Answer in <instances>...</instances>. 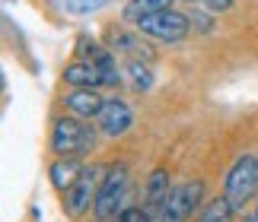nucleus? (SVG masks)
<instances>
[{
  "mask_svg": "<svg viewBox=\"0 0 258 222\" xmlns=\"http://www.w3.org/2000/svg\"><path fill=\"white\" fill-rule=\"evenodd\" d=\"M96 143H99V134L83 118L64 115L51 124V149L64 159H80L86 153H93Z\"/></svg>",
  "mask_w": 258,
  "mask_h": 222,
  "instance_id": "1",
  "label": "nucleus"
},
{
  "mask_svg": "<svg viewBox=\"0 0 258 222\" xmlns=\"http://www.w3.org/2000/svg\"><path fill=\"white\" fill-rule=\"evenodd\" d=\"M223 197L236 213H245V206L258 200V156L245 153L230 165L223 178Z\"/></svg>",
  "mask_w": 258,
  "mask_h": 222,
  "instance_id": "2",
  "label": "nucleus"
},
{
  "mask_svg": "<svg viewBox=\"0 0 258 222\" xmlns=\"http://www.w3.org/2000/svg\"><path fill=\"white\" fill-rule=\"evenodd\" d=\"M127 190H131V168H127V165L105 168V178H102V184H99L96 206H93L96 222H112V219H118V213L124 209Z\"/></svg>",
  "mask_w": 258,
  "mask_h": 222,
  "instance_id": "3",
  "label": "nucleus"
},
{
  "mask_svg": "<svg viewBox=\"0 0 258 222\" xmlns=\"http://www.w3.org/2000/svg\"><path fill=\"white\" fill-rule=\"evenodd\" d=\"M137 32L144 38H150V42H160V45H178L191 32V16L178 13V10H160V13L141 19Z\"/></svg>",
  "mask_w": 258,
  "mask_h": 222,
  "instance_id": "4",
  "label": "nucleus"
},
{
  "mask_svg": "<svg viewBox=\"0 0 258 222\" xmlns=\"http://www.w3.org/2000/svg\"><path fill=\"white\" fill-rule=\"evenodd\" d=\"M201 206H204V181H182L172 187L156 222H188L195 213H201Z\"/></svg>",
  "mask_w": 258,
  "mask_h": 222,
  "instance_id": "5",
  "label": "nucleus"
},
{
  "mask_svg": "<svg viewBox=\"0 0 258 222\" xmlns=\"http://www.w3.org/2000/svg\"><path fill=\"white\" fill-rule=\"evenodd\" d=\"M102 178H105V168L86 165L80 171V178L64 190V209H67V216H71V219H80L89 206H96V194H99Z\"/></svg>",
  "mask_w": 258,
  "mask_h": 222,
  "instance_id": "6",
  "label": "nucleus"
},
{
  "mask_svg": "<svg viewBox=\"0 0 258 222\" xmlns=\"http://www.w3.org/2000/svg\"><path fill=\"white\" fill-rule=\"evenodd\" d=\"M96 124H99V134L108 137V140L124 137L134 124V108L127 105L124 98H105V108L99 111Z\"/></svg>",
  "mask_w": 258,
  "mask_h": 222,
  "instance_id": "7",
  "label": "nucleus"
},
{
  "mask_svg": "<svg viewBox=\"0 0 258 222\" xmlns=\"http://www.w3.org/2000/svg\"><path fill=\"white\" fill-rule=\"evenodd\" d=\"M172 178H169V171L166 168H153L150 171V178H147V184H144V200H141V206H144V213L150 216L153 222L160 219L163 213V206H166V200H169L172 194Z\"/></svg>",
  "mask_w": 258,
  "mask_h": 222,
  "instance_id": "8",
  "label": "nucleus"
},
{
  "mask_svg": "<svg viewBox=\"0 0 258 222\" xmlns=\"http://www.w3.org/2000/svg\"><path fill=\"white\" fill-rule=\"evenodd\" d=\"M147 42H150V38L134 35V32H127V29H118V26H112L108 35H105V45L112 48L115 54H124L127 60H153V51L147 48Z\"/></svg>",
  "mask_w": 258,
  "mask_h": 222,
  "instance_id": "9",
  "label": "nucleus"
},
{
  "mask_svg": "<svg viewBox=\"0 0 258 222\" xmlns=\"http://www.w3.org/2000/svg\"><path fill=\"white\" fill-rule=\"evenodd\" d=\"M64 108H67V115H74V118L93 121V118H99V111L105 108V98L99 95L96 89H71V92L64 95Z\"/></svg>",
  "mask_w": 258,
  "mask_h": 222,
  "instance_id": "10",
  "label": "nucleus"
},
{
  "mask_svg": "<svg viewBox=\"0 0 258 222\" xmlns=\"http://www.w3.org/2000/svg\"><path fill=\"white\" fill-rule=\"evenodd\" d=\"M64 83L71 89H99V86H105V76H102V70L96 64H89V60H74V64L64 70Z\"/></svg>",
  "mask_w": 258,
  "mask_h": 222,
  "instance_id": "11",
  "label": "nucleus"
},
{
  "mask_svg": "<svg viewBox=\"0 0 258 222\" xmlns=\"http://www.w3.org/2000/svg\"><path fill=\"white\" fill-rule=\"evenodd\" d=\"M86 165L80 162V159H64V156H57L51 165H48V181H51V187H57L64 194L67 187L74 184L77 178H80V171H83Z\"/></svg>",
  "mask_w": 258,
  "mask_h": 222,
  "instance_id": "12",
  "label": "nucleus"
},
{
  "mask_svg": "<svg viewBox=\"0 0 258 222\" xmlns=\"http://www.w3.org/2000/svg\"><path fill=\"white\" fill-rule=\"evenodd\" d=\"M160 10H172V0H127L124 10H121V19L137 26L141 19L160 13Z\"/></svg>",
  "mask_w": 258,
  "mask_h": 222,
  "instance_id": "13",
  "label": "nucleus"
},
{
  "mask_svg": "<svg viewBox=\"0 0 258 222\" xmlns=\"http://www.w3.org/2000/svg\"><path fill=\"white\" fill-rule=\"evenodd\" d=\"M48 4L61 16H93L99 10H105L112 0H48Z\"/></svg>",
  "mask_w": 258,
  "mask_h": 222,
  "instance_id": "14",
  "label": "nucleus"
},
{
  "mask_svg": "<svg viewBox=\"0 0 258 222\" xmlns=\"http://www.w3.org/2000/svg\"><path fill=\"white\" fill-rule=\"evenodd\" d=\"M233 219H236V209L230 206V200L220 194V197L207 200V203L201 206V213H198L195 222H233Z\"/></svg>",
  "mask_w": 258,
  "mask_h": 222,
  "instance_id": "15",
  "label": "nucleus"
},
{
  "mask_svg": "<svg viewBox=\"0 0 258 222\" xmlns=\"http://www.w3.org/2000/svg\"><path fill=\"white\" fill-rule=\"evenodd\" d=\"M124 79H131V89H137V92H150L153 89V70L144 67L141 60H124Z\"/></svg>",
  "mask_w": 258,
  "mask_h": 222,
  "instance_id": "16",
  "label": "nucleus"
},
{
  "mask_svg": "<svg viewBox=\"0 0 258 222\" xmlns=\"http://www.w3.org/2000/svg\"><path fill=\"white\" fill-rule=\"evenodd\" d=\"M191 26H195V32H211L214 29V13H207V10H195V16H191Z\"/></svg>",
  "mask_w": 258,
  "mask_h": 222,
  "instance_id": "17",
  "label": "nucleus"
},
{
  "mask_svg": "<svg viewBox=\"0 0 258 222\" xmlns=\"http://www.w3.org/2000/svg\"><path fill=\"white\" fill-rule=\"evenodd\" d=\"M115 222H153V219L144 213V206H124Z\"/></svg>",
  "mask_w": 258,
  "mask_h": 222,
  "instance_id": "18",
  "label": "nucleus"
},
{
  "mask_svg": "<svg viewBox=\"0 0 258 222\" xmlns=\"http://www.w3.org/2000/svg\"><path fill=\"white\" fill-rule=\"evenodd\" d=\"M236 0H201V7L207 10V13H214V16H220V13H230Z\"/></svg>",
  "mask_w": 258,
  "mask_h": 222,
  "instance_id": "19",
  "label": "nucleus"
},
{
  "mask_svg": "<svg viewBox=\"0 0 258 222\" xmlns=\"http://www.w3.org/2000/svg\"><path fill=\"white\" fill-rule=\"evenodd\" d=\"M252 216H255V222H258V200H255V209H252Z\"/></svg>",
  "mask_w": 258,
  "mask_h": 222,
  "instance_id": "20",
  "label": "nucleus"
},
{
  "mask_svg": "<svg viewBox=\"0 0 258 222\" xmlns=\"http://www.w3.org/2000/svg\"><path fill=\"white\" fill-rule=\"evenodd\" d=\"M188 4H201V0H188Z\"/></svg>",
  "mask_w": 258,
  "mask_h": 222,
  "instance_id": "21",
  "label": "nucleus"
}]
</instances>
